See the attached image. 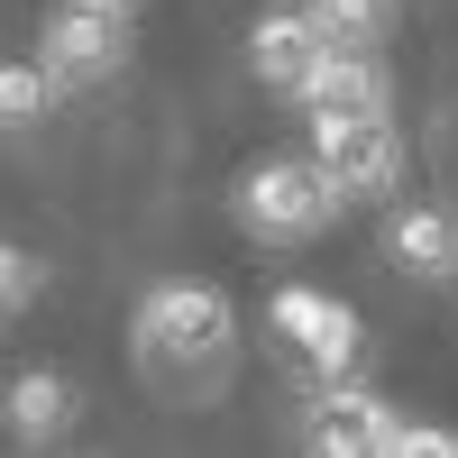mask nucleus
I'll return each instance as SVG.
<instances>
[{
    "label": "nucleus",
    "instance_id": "1",
    "mask_svg": "<svg viewBox=\"0 0 458 458\" xmlns=\"http://www.w3.org/2000/svg\"><path fill=\"white\" fill-rule=\"evenodd\" d=\"M129 376L174 412H211L229 394V376H239V312H229V293L193 284V276L147 284L138 312H129Z\"/></svg>",
    "mask_w": 458,
    "mask_h": 458
},
{
    "label": "nucleus",
    "instance_id": "2",
    "mask_svg": "<svg viewBox=\"0 0 458 458\" xmlns=\"http://www.w3.org/2000/svg\"><path fill=\"white\" fill-rule=\"evenodd\" d=\"M229 211H239V229L257 248H302V239H321L339 220V193L321 183L312 157H257L239 183H229Z\"/></svg>",
    "mask_w": 458,
    "mask_h": 458
},
{
    "label": "nucleus",
    "instance_id": "3",
    "mask_svg": "<svg viewBox=\"0 0 458 458\" xmlns=\"http://www.w3.org/2000/svg\"><path fill=\"white\" fill-rule=\"evenodd\" d=\"M302 129H312L302 157L321 165V183L339 193V211L394 202V183H403V129L386 120V110H339V120H302Z\"/></svg>",
    "mask_w": 458,
    "mask_h": 458
},
{
    "label": "nucleus",
    "instance_id": "4",
    "mask_svg": "<svg viewBox=\"0 0 458 458\" xmlns=\"http://www.w3.org/2000/svg\"><path fill=\"white\" fill-rule=\"evenodd\" d=\"M37 64H47L55 92L110 83V73L129 64V0H55L47 37H37Z\"/></svg>",
    "mask_w": 458,
    "mask_h": 458
},
{
    "label": "nucleus",
    "instance_id": "5",
    "mask_svg": "<svg viewBox=\"0 0 458 458\" xmlns=\"http://www.w3.org/2000/svg\"><path fill=\"white\" fill-rule=\"evenodd\" d=\"M266 330H284L312 376L358 367V349H367V321H358L339 293H321V284H276V293H266Z\"/></svg>",
    "mask_w": 458,
    "mask_h": 458
},
{
    "label": "nucleus",
    "instance_id": "6",
    "mask_svg": "<svg viewBox=\"0 0 458 458\" xmlns=\"http://www.w3.org/2000/svg\"><path fill=\"white\" fill-rule=\"evenodd\" d=\"M394 440V403L358 386V367H330L312 376V449L321 458H367V449H386Z\"/></svg>",
    "mask_w": 458,
    "mask_h": 458
},
{
    "label": "nucleus",
    "instance_id": "7",
    "mask_svg": "<svg viewBox=\"0 0 458 458\" xmlns=\"http://www.w3.org/2000/svg\"><path fill=\"white\" fill-rule=\"evenodd\" d=\"M284 101L302 110V120H339V110H394V83H386V64H376L367 47H321L284 83Z\"/></svg>",
    "mask_w": 458,
    "mask_h": 458
},
{
    "label": "nucleus",
    "instance_id": "8",
    "mask_svg": "<svg viewBox=\"0 0 458 458\" xmlns=\"http://www.w3.org/2000/svg\"><path fill=\"white\" fill-rule=\"evenodd\" d=\"M386 257L412 284H458V202H403L386 220Z\"/></svg>",
    "mask_w": 458,
    "mask_h": 458
},
{
    "label": "nucleus",
    "instance_id": "9",
    "mask_svg": "<svg viewBox=\"0 0 458 458\" xmlns=\"http://www.w3.org/2000/svg\"><path fill=\"white\" fill-rule=\"evenodd\" d=\"M0 412H10V440H19V449H55V440L73 431V412H83V394H73V376L28 367V376H10Z\"/></svg>",
    "mask_w": 458,
    "mask_h": 458
},
{
    "label": "nucleus",
    "instance_id": "10",
    "mask_svg": "<svg viewBox=\"0 0 458 458\" xmlns=\"http://www.w3.org/2000/svg\"><path fill=\"white\" fill-rule=\"evenodd\" d=\"M312 55H321V37H312V19H302V10H266V19L248 28V73H257L266 92H284Z\"/></svg>",
    "mask_w": 458,
    "mask_h": 458
},
{
    "label": "nucleus",
    "instance_id": "11",
    "mask_svg": "<svg viewBox=\"0 0 458 458\" xmlns=\"http://www.w3.org/2000/svg\"><path fill=\"white\" fill-rule=\"evenodd\" d=\"M302 19H312V37L321 47H386L394 37V19H403V0H302Z\"/></svg>",
    "mask_w": 458,
    "mask_h": 458
},
{
    "label": "nucleus",
    "instance_id": "12",
    "mask_svg": "<svg viewBox=\"0 0 458 458\" xmlns=\"http://www.w3.org/2000/svg\"><path fill=\"white\" fill-rule=\"evenodd\" d=\"M55 110V83H47V64H0V138H19V129H37Z\"/></svg>",
    "mask_w": 458,
    "mask_h": 458
},
{
    "label": "nucleus",
    "instance_id": "13",
    "mask_svg": "<svg viewBox=\"0 0 458 458\" xmlns=\"http://www.w3.org/2000/svg\"><path fill=\"white\" fill-rule=\"evenodd\" d=\"M37 293H47V257H28L19 239H0V321H10V312H28Z\"/></svg>",
    "mask_w": 458,
    "mask_h": 458
},
{
    "label": "nucleus",
    "instance_id": "14",
    "mask_svg": "<svg viewBox=\"0 0 458 458\" xmlns=\"http://www.w3.org/2000/svg\"><path fill=\"white\" fill-rule=\"evenodd\" d=\"M386 458H458V431H440V422H403V412H394Z\"/></svg>",
    "mask_w": 458,
    "mask_h": 458
},
{
    "label": "nucleus",
    "instance_id": "15",
    "mask_svg": "<svg viewBox=\"0 0 458 458\" xmlns=\"http://www.w3.org/2000/svg\"><path fill=\"white\" fill-rule=\"evenodd\" d=\"M129 10H138V0H129Z\"/></svg>",
    "mask_w": 458,
    "mask_h": 458
}]
</instances>
